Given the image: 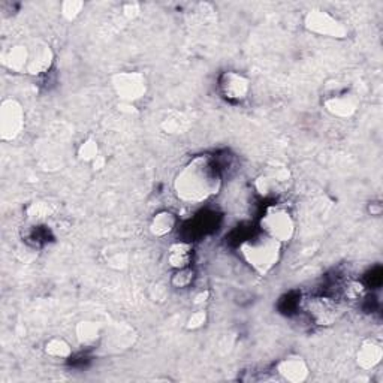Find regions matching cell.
Returning a JSON list of instances; mask_svg holds the SVG:
<instances>
[{"mask_svg": "<svg viewBox=\"0 0 383 383\" xmlns=\"http://www.w3.org/2000/svg\"><path fill=\"white\" fill-rule=\"evenodd\" d=\"M221 175L208 155L196 156L181 168L174 178V194L186 204H203L219 195Z\"/></svg>", "mask_w": 383, "mask_h": 383, "instance_id": "1", "label": "cell"}, {"mask_svg": "<svg viewBox=\"0 0 383 383\" xmlns=\"http://www.w3.org/2000/svg\"><path fill=\"white\" fill-rule=\"evenodd\" d=\"M281 243L265 234L249 238L240 246V255L246 264L259 276H267L273 271L281 258Z\"/></svg>", "mask_w": 383, "mask_h": 383, "instance_id": "2", "label": "cell"}, {"mask_svg": "<svg viewBox=\"0 0 383 383\" xmlns=\"http://www.w3.org/2000/svg\"><path fill=\"white\" fill-rule=\"evenodd\" d=\"M259 226L262 234L285 244L295 235V220L290 211L280 205H269L260 216Z\"/></svg>", "mask_w": 383, "mask_h": 383, "instance_id": "3", "label": "cell"}, {"mask_svg": "<svg viewBox=\"0 0 383 383\" xmlns=\"http://www.w3.org/2000/svg\"><path fill=\"white\" fill-rule=\"evenodd\" d=\"M111 86L120 102L135 104L147 95V77L139 70H122L111 77Z\"/></svg>", "mask_w": 383, "mask_h": 383, "instance_id": "4", "label": "cell"}, {"mask_svg": "<svg viewBox=\"0 0 383 383\" xmlns=\"http://www.w3.org/2000/svg\"><path fill=\"white\" fill-rule=\"evenodd\" d=\"M304 27L307 32L331 39H346L349 29L345 22L324 9H311L304 17Z\"/></svg>", "mask_w": 383, "mask_h": 383, "instance_id": "5", "label": "cell"}, {"mask_svg": "<svg viewBox=\"0 0 383 383\" xmlns=\"http://www.w3.org/2000/svg\"><path fill=\"white\" fill-rule=\"evenodd\" d=\"M26 126V113L19 100L5 99L0 104V138L6 143L15 141L23 134Z\"/></svg>", "mask_w": 383, "mask_h": 383, "instance_id": "6", "label": "cell"}, {"mask_svg": "<svg viewBox=\"0 0 383 383\" xmlns=\"http://www.w3.org/2000/svg\"><path fill=\"white\" fill-rule=\"evenodd\" d=\"M324 108L329 116L340 120H347L358 113L359 99L355 93L349 92L346 88L332 90L324 99Z\"/></svg>", "mask_w": 383, "mask_h": 383, "instance_id": "7", "label": "cell"}, {"mask_svg": "<svg viewBox=\"0 0 383 383\" xmlns=\"http://www.w3.org/2000/svg\"><path fill=\"white\" fill-rule=\"evenodd\" d=\"M250 88V79L244 74L237 72V70H226V72L219 77L220 95L229 100V102H243V100L247 99Z\"/></svg>", "mask_w": 383, "mask_h": 383, "instance_id": "8", "label": "cell"}, {"mask_svg": "<svg viewBox=\"0 0 383 383\" xmlns=\"http://www.w3.org/2000/svg\"><path fill=\"white\" fill-rule=\"evenodd\" d=\"M292 175L286 166H274L269 168L265 173L258 175L255 180V189L260 196H276L283 194L288 183H290Z\"/></svg>", "mask_w": 383, "mask_h": 383, "instance_id": "9", "label": "cell"}, {"mask_svg": "<svg viewBox=\"0 0 383 383\" xmlns=\"http://www.w3.org/2000/svg\"><path fill=\"white\" fill-rule=\"evenodd\" d=\"M30 58L26 74L32 77H41L47 74L54 65V52L52 45L42 41V39H35L32 44L29 45Z\"/></svg>", "mask_w": 383, "mask_h": 383, "instance_id": "10", "label": "cell"}, {"mask_svg": "<svg viewBox=\"0 0 383 383\" xmlns=\"http://www.w3.org/2000/svg\"><path fill=\"white\" fill-rule=\"evenodd\" d=\"M276 370L281 379L290 383H302L310 376L307 361L297 354H292L280 359Z\"/></svg>", "mask_w": 383, "mask_h": 383, "instance_id": "11", "label": "cell"}, {"mask_svg": "<svg viewBox=\"0 0 383 383\" xmlns=\"http://www.w3.org/2000/svg\"><path fill=\"white\" fill-rule=\"evenodd\" d=\"M102 340L107 341L109 350H126L135 345L136 332L127 324H114L107 332H104Z\"/></svg>", "mask_w": 383, "mask_h": 383, "instance_id": "12", "label": "cell"}, {"mask_svg": "<svg viewBox=\"0 0 383 383\" xmlns=\"http://www.w3.org/2000/svg\"><path fill=\"white\" fill-rule=\"evenodd\" d=\"M30 58V49L27 44H13L2 49L0 62L11 72L26 74Z\"/></svg>", "mask_w": 383, "mask_h": 383, "instance_id": "13", "label": "cell"}, {"mask_svg": "<svg viewBox=\"0 0 383 383\" xmlns=\"http://www.w3.org/2000/svg\"><path fill=\"white\" fill-rule=\"evenodd\" d=\"M383 359V347L376 340H364L357 350V364L362 370H375Z\"/></svg>", "mask_w": 383, "mask_h": 383, "instance_id": "14", "label": "cell"}, {"mask_svg": "<svg viewBox=\"0 0 383 383\" xmlns=\"http://www.w3.org/2000/svg\"><path fill=\"white\" fill-rule=\"evenodd\" d=\"M75 337L81 346H95L102 340L104 329L95 320H79L75 325Z\"/></svg>", "mask_w": 383, "mask_h": 383, "instance_id": "15", "label": "cell"}, {"mask_svg": "<svg viewBox=\"0 0 383 383\" xmlns=\"http://www.w3.org/2000/svg\"><path fill=\"white\" fill-rule=\"evenodd\" d=\"M177 226V216L169 210H162L156 213L150 220V234L156 238H164L173 234Z\"/></svg>", "mask_w": 383, "mask_h": 383, "instance_id": "16", "label": "cell"}, {"mask_svg": "<svg viewBox=\"0 0 383 383\" xmlns=\"http://www.w3.org/2000/svg\"><path fill=\"white\" fill-rule=\"evenodd\" d=\"M192 258H194V247L189 243H185V241L174 243L168 249L166 253V262L173 269L190 267Z\"/></svg>", "mask_w": 383, "mask_h": 383, "instance_id": "17", "label": "cell"}, {"mask_svg": "<svg viewBox=\"0 0 383 383\" xmlns=\"http://www.w3.org/2000/svg\"><path fill=\"white\" fill-rule=\"evenodd\" d=\"M190 125V118L185 113H181V111H171V113L166 114V117H164L162 122H160V129L168 135H183L187 132Z\"/></svg>", "mask_w": 383, "mask_h": 383, "instance_id": "18", "label": "cell"}, {"mask_svg": "<svg viewBox=\"0 0 383 383\" xmlns=\"http://www.w3.org/2000/svg\"><path fill=\"white\" fill-rule=\"evenodd\" d=\"M53 207L52 204L44 203V201H38V203L30 204L26 210V219L30 225H42L52 217Z\"/></svg>", "mask_w": 383, "mask_h": 383, "instance_id": "19", "label": "cell"}, {"mask_svg": "<svg viewBox=\"0 0 383 383\" xmlns=\"http://www.w3.org/2000/svg\"><path fill=\"white\" fill-rule=\"evenodd\" d=\"M45 355L54 359H68L72 355V346L69 345V341L62 337H53L49 338L44 346Z\"/></svg>", "mask_w": 383, "mask_h": 383, "instance_id": "20", "label": "cell"}, {"mask_svg": "<svg viewBox=\"0 0 383 383\" xmlns=\"http://www.w3.org/2000/svg\"><path fill=\"white\" fill-rule=\"evenodd\" d=\"M311 311H313V316L316 318V322L319 325H329L336 318L334 308H332L331 302L324 301V299L316 301L315 307L311 308Z\"/></svg>", "mask_w": 383, "mask_h": 383, "instance_id": "21", "label": "cell"}, {"mask_svg": "<svg viewBox=\"0 0 383 383\" xmlns=\"http://www.w3.org/2000/svg\"><path fill=\"white\" fill-rule=\"evenodd\" d=\"M195 269H192L190 267L186 268H180V269H174V274L171 277V286L175 289H186L189 286H192V283L195 281Z\"/></svg>", "mask_w": 383, "mask_h": 383, "instance_id": "22", "label": "cell"}, {"mask_svg": "<svg viewBox=\"0 0 383 383\" xmlns=\"http://www.w3.org/2000/svg\"><path fill=\"white\" fill-rule=\"evenodd\" d=\"M99 146H97V141L93 139V138H87L84 139L81 144H79L78 150H77V156L78 159L81 160V162H86V164H92L93 160L99 156Z\"/></svg>", "mask_w": 383, "mask_h": 383, "instance_id": "23", "label": "cell"}, {"mask_svg": "<svg viewBox=\"0 0 383 383\" xmlns=\"http://www.w3.org/2000/svg\"><path fill=\"white\" fill-rule=\"evenodd\" d=\"M84 9V2L81 0H65L60 5V15H62L66 22H75V19L81 15Z\"/></svg>", "mask_w": 383, "mask_h": 383, "instance_id": "24", "label": "cell"}, {"mask_svg": "<svg viewBox=\"0 0 383 383\" xmlns=\"http://www.w3.org/2000/svg\"><path fill=\"white\" fill-rule=\"evenodd\" d=\"M207 322H208V313L205 311V308H198L187 318L186 329L198 331L201 328H204Z\"/></svg>", "mask_w": 383, "mask_h": 383, "instance_id": "25", "label": "cell"}, {"mask_svg": "<svg viewBox=\"0 0 383 383\" xmlns=\"http://www.w3.org/2000/svg\"><path fill=\"white\" fill-rule=\"evenodd\" d=\"M107 264L114 269H123L127 267V253L125 251H116L107 259Z\"/></svg>", "mask_w": 383, "mask_h": 383, "instance_id": "26", "label": "cell"}, {"mask_svg": "<svg viewBox=\"0 0 383 383\" xmlns=\"http://www.w3.org/2000/svg\"><path fill=\"white\" fill-rule=\"evenodd\" d=\"M168 297V286L164 281H157L153 286H151V298L153 301H164Z\"/></svg>", "mask_w": 383, "mask_h": 383, "instance_id": "27", "label": "cell"}, {"mask_svg": "<svg viewBox=\"0 0 383 383\" xmlns=\"http://www.w3.org/2000/svg\"><path fill=\"white\" fill-rule=\"evenodd\" d=\"M122 13L125 14L126 18L134 19V18H136V17L139 15V13H141V5H139L138 2H127V3L123 5Z\"/></svg>", "mask_w": 383, "mask_h": 383, "instance_id": "28", "label": "cell"}, {"mask_svg": "<svg viewBox=\"0 0 383 383\" xmlns=\"http://www.w3.org/2000/svg\"><path fill=\"white\" fill-rule=\"evenodd\" d=\"M364 290H366L364 285L359 283V281H352V283H349L346 286V295L349 298L355 299V298H358V297H361L362 294H364Z\"/></svg>", "mask_w": 383, "mask_h": 383, "instance_id": "29", "label": "cell"}, {"mask_svg": "<svg viewBox=\"0 0 383 383\" xmlns=\"http://www.w3.org/2000/svg\"><path fill=\"white\" fill-rule=\"evenodd\" d=\"M210 299V292L208 290H201L199 294L195 295L194 298V306L198 308H204V306L207 304Z\"/></svg>", "mask_w": 383, "mask_h": 383, "instance_id": "30", "label": "cell"}, {"mask_svg": "<svg viewBox=\"0 0 383 383\" xmlns=\"http://www.w3.org/2000/svg\"><path fill=\"white\" fill-rule=\"evenodd\" d=\"M368 213L371 216H382L383 213V207L380 204V201H376V203H370L368 204Z\"/></svg>", "mask_w": 383, "mask_h": 383, "instance_id": "31", "label": "cell"}, {"mask_svg": "<svg viewBox=\"0 0 383 383\" xmlns=\"http://www.w3.org/2000/svg\"><path fill=\"white\" fill-rule=\"evenodd\" d=\"M105 164H107L105 156L99 155V156L93 160V162H92V166H93L95 171H100V169H104V168H105Z\"/></svg>", "mask_w": 383, "mask_h": 383, "instance_id": "32", "label": "cell"}]
</instances>
